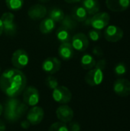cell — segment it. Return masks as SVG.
<instances>
[{"label": "cell", "instance_id": "13", "mask_svg": "<svg viewBox=\"0 0 130 131\" xmlns=\"http://www.w3.org/2000/svg\"><path fill=\"white\" fill-rule=\"evenodd\" d=\"M106 5L113 12H122L130 6V0H106Z\"/></svg>", "mask_w": 130, "mask_h": 131}, {"label": "cell", "instance_id": "30", "mask_svg": "<svg viewBox=\"0 0 130 131\" xmlns=\"http://www.w3.org/2000/svg\"><path fill=\"white\" fill-rule=\"evenodd\" d=\"M28 105L26 104H25L24 102L23 103H20L18 107H16V109L15 110L17 115L18 116L19 118L22 117L24 115H25V114H27L28 112Z\"/></svg>", "mask_w": 130, "mask_h": 131}, {"label": "cell", "instance_id": "38", "mask_svg": "<svg viewBox=\"0 0 130 131\" xmlns=\"http://www.w3.org/2000/svg\"><path fill=\"white\" fill-rule=\"evenodd\" d=\"M2 111H3V107H2V104L0 103V116H1V114H2Z\"/></svg>", "mask_w": 130, "mask_h": 131}, {"label": "cell", "instance_id": "39", "mask_svg": "<svg viewBox=\"0 0 130 131\" xmlns=\"http://www.w3.org/2000/svg\"><path fill=\"white\" fill-rule=\"evenodd\" d=\"M38 1H40L41 2H49L50 0H38Z\"/></svg>", "mask_w": 130, "mask_h": 131}, {"label": "cell", "instance_id": "8", "mask_svg": "<svg viewBox=\"0 0 130 131\" xmlns=\"http://www.w3.org/2000/svg\"><path fill=\"white\" fill-rule=\"evenodd\" d=\"M114 93L121 97L130 95V81L126 78H118L113 83Z\"/></svg>", "mask_w": 130, "mask_h": 131}, {"label": "cell", "instance_id": "24", "mask_svg": "<svg viewBox=\"0 0 130 131\" xmlns=\"http://www.w3.org/2000/svg\"><path fill=\"white\" fill-rule=\"evenodd\" d=\"M61 23L62 24L61 26L68 30H73L77 26V21L70 15H65Z\"/></svg>", "mask_w": 130, "mask_h": 131}, {"label": "cell", "instance_id": "2", "mask_svg": "<svg viewBox=\"0 0 130 131\" xmlns=\"http://www.w3.org/2000/svg\"><path fill=\"white\" fill-rule=\"evenodd\" d=\"M107 61L105 59H100L96 63L93 68L90 69L85 75L86 83L92 87L100 85L103 81V71L106 68Z\"/></svg>", "mask_w": 130, "mask_h": 131}, {"label": "cell", "instance_id": "20", "mask_svg": "<svg viewBox=\"0 0 130 131\" xmlns=\"http://www.w3.org/2000/svg\"><path fill=\"white\" fill-rule=\"evenodd\" d=\"M96 60L93 55L90 54H84L80 59V65L85 70H90L96 65Z\"/></svg>", "mask_w": 130, "mask_h": 131}, {"label": "cell", "instance_id": "1", "mask_svg": "<svg viewBox=\"0 0 130 131\" xmlns=\"http://www.w3.org/2000/svg\"><path fill=\"white\" fill-rule=\"evenodd\" d=\"M27 78L17 68L5 70L0 77V89L8 97H17L25 89Z\"/></svg>", "mask_w": 130, "mask_h": 131}, {"label": "cell", "instance_id": "15", "mask_svg": "<svg viewBox=\"0 0 130 131\" xmlns=\"http://www.w3.org/2000/svg\"><path fill=\"white\" fill-rule=\"evenodd\" d=\"M56 115L57 119L62 123H69L74 118V111L67 105H61L56 111Z\"/></svg>", "mask_w": 130, "mask_h": 131}, {"label": "cell", "instance_id": "36", "mask_svg": "<svg viewBox=\"0 0 130 131\" xmlns=\"http://www.w3.org/2000/svg\"><path fill=\"white\" fill-rule=\"evenodd\" d=\"M67 3H70V4H73V3H77V2H81L82 0H64Z\"/></svg>", "mask_w": 130, "mask_h": 131}, {"label": "cell", "instance_id": "10", "mask_svg": "<svg viewBox=\"0 0 130 131\" xmlns=\"http://www.w3.org/2000/svg\"><path fill=\"white\" fill-rule=\"evenodd\" d=\"M71 45L77 51H84L89 47V38L84 33H77L71 38Z\"/></svg>", "mask_w": 130, "mask_h": 131}, {"label": "cell", "instance_id": "33", "mask_svg": "<svg viewBox=\"0 0 130 131\" xmlns=\"http://www.w3.org/2000/svg\"><path fill=\"white\" fill-rule=\"evenodd\" d=\"M93 54L97 57H101L103 55V51L100 46H96L93 49Z\"/></svg>", "mask_w": 130, "mask_h": 131}, {"label": "cell", "instance_id": "29", "mask_svg": "<svg viewBox=\"0 0 130 131\" xmlns=\"http://www.w3.org/2000/svg\"><path fill=\"white\" fill-rule=\"evenodd\" d=\"M45 84L48 88L54 90L58 86V81H57V79L55 77L49 75L45 79Z\"/></svg>", "mask_w": 130, "mask_h": 131}, {"label": "cell", "instance_id": "37", "mask_svg": "<svg viewBox=\"0 0 130 131\" xmlns=\"http://www.w3.org/2000/svg\"><path fill=\"white\" fill-rule=\"evenodd\" d=\"M2 33H3V25H2V22L0 19V36Z\"/></svg>", "mask_w": 130, "mask_h": 131}, {"label": "cell", "instance_id": "16", "mask_svg": "<svg viewBox=\"0 0 130 131\" xmlns=\"http://www.w3.org/2000/svg\"><path fill=\"white\" fill-rule=\"evenodd\" d=\"M58 54L64 61L70 60L74 55V49L73 48L71 43H61L58 48Z\"/></svg>", "mask_w": 130, "mask_h": 131}, {"label": "cell", "instance_id": "18", "mask_svg": "<svg viewBox=\"0 0 130 131\" xmlns=\"http://www.w3.org/2000/svg\"><path fill=\"white\" fill-rule=\"evenodd\" d=\"M89 16L87 12L82 5L75 6L71 12V17L76 21L79 22H84L87 17Z\"/></svg>", "mask_w": 130, "mask_h": 131}, {"label": "cell", "instance_id": "31", "mask_svg": "<svg viewBox=\"0 0 130 131\" xmlns=\"http://www.w3.org/2000/svg\"><path fill=\"white\" fill-rule=\"evenodd\" d=\"M88 38H90L93 41H97L101 38V32L97 29H91L88 32Z\"/></svg>", "mask_w": 130, "mask_h": 131}, {"label": "cell", "instance_id": "32", "mask_svg": "<svg viewBox=\"0 0 130 131\" xmlns=\"http://www.w3.org/2000/svg\"><path fill=\"white\" fill-rule=\"evenodd\" d=\"M68 128L69 131H80V125L77 122H71Z\"/></svg>", "mask_w": 130, "mask_h": 131}, {"label": "cell", "instance_id": "11", "mask_svg": "<svg viewBox=\"0 0 130 131\" xmlns=\"http://www.w3.org/2000/svg\"><path fill=\"white\" fill-rule=\"evenodd\" d=\"M61 67V61L55 58V57H49L46 58L42 63V70L48 74H54L57 73Z\"/></svg>", "mask_w": 130, "mask_h": 131}, {"label": "cell", "instance_id": "22", "mask_svg": "<svg viewBox=\"0 0 130 131\" xmlns=\"http://www.w3.org/2000/svg\"><path fill=\"white\" fill-rule=\"evenodd\" d=\"M48 15L55 22H61V21L64 19V18L65 16L64 11L59 8H51L48 12Z\"/></svg>", "mask_w": 130, "mask_h": 131}, {"label": "cell", "instance_id": "12", "mask_svg": "<svg viewBox=\"0 0 130 131\" xmlns=\"http://www.w3.org/2000/svg\"><path fill=\"white\" fill-rule=\"evenodd\" d=\"M44 111L42 107L34 106L27 113V121L31 125L39 124L44 119Z\"/></svg>", "mask_w": 130, "mask_h": 131}, {"label": "cell", "instance_id": "14", "mask_svg": "<svg viewBox=\"0 0 130 131\" xmlns=\"http://www.w3.org/2000/svg\"><path fill=\"white\" fill-rule=\"evenodd\" d=\"M48 11L45 6L41 4H35L31 6L28 10V17L34 21L40 20L44 18L47 15Z\"/></svg>", "mask_w": 130, "mask_h": 131}, {"label": "cell", "instance_id": "26", "mask_svg": "<svg viewBox=\"0 0 130 131\" xmlns=\"http://www.w3.org/2000/svg\"><path fill=\"white\" fill-rule=\"evenodd\" d=\"M113 71H114V73H115V74L116 76L121 77V76H123V75H125L126 74L127 67L124 63L120 62L117 64H116V66L114 67Z\"/></svg>", "mask_w": 130, "mask_h": 131}, {"label": "cell", "instance_id": "4", "mask_svg": "<svg viewBox=\"0 0 130 131\" xmlns=\"http://www.w3.org/2000/svg\"><path fill=\"white\" fill-rule=\"evenodd\" d=\"M123 30L120 27L113 25H108L107 27H106L103 32L104 38L107 41L111 43H116L120 41L123 39Z\"/></svg>", "mask_w": 130, "mask_h": 131}, {"label": "cell", "instance_id": "3", "mask_svg": "<svg viewBox=\"0 0 130 131\" xmlns=\"http://www.w3.org/2000/svg\"><path fill=\"white\" fill-rule=\"evenodd\" d=\"M110 21V15L109 13L102 12H97L90 18V25L93 29L102 30L108 26Z\"/></svg>", "mask_w": 130, "mask_h": 131}, {"label": "cell", "instance_id": "34", "mask_svg": "<svg viewBox=\"0 0 130 131\" xmlns=\"http://www.w3.org/2000/svg\"><path fill=\"white\" fill-rule=\"evenodd\" d=\"M30 125H31V124H30L27 120L23 121H21V127L23 129H28V128H29Z\"/></svg>", "mask_w": 130, "mask_h": 131}, {"label": "cell", "instance_id": "28", "mask_svg": "<svg viewBox=\"0 0 130 131\" xmlns=\"http://www.w3.org/2000/svg\"><path fill=\"white\" fill-rule=\"evenodd\" d=\"M48 131H69V128L66 124L62 122H56L51 124Z\"/></svg>", "mask_w": 130, "mask_h": 131}, {"label": "cell", "instance_id": "35", "mask_svg": "<svg viewBox=\"0 0 130 131\" xmlns=\"http://www.w3.org/2000/svg\"><path fill=\"white\" fill-rule=\"evenodd\" d=\"M5 124L0 121V131H5Z\"/></svg>", "mask_w": 130, "mask_h": 131}, {"label": "cell", "instance_id": "40", "mask_svg": "<svg viewBox=\"0 0 130 131\" xmlns=\"http://www.w3.org/2000/svg\"><path fill=\"white\" fill-rule=\"evenodd\" d=\"M0 72H1V67H0Z\"/></svg>", "mask_w": 130, "mask_h": 131}, {"label": "cell", "instance_id": "21", "mask_svg": "<svg viewBox=\"0 0 130 131\" xmlns=\"http://www.w3.org/2000/svg\"><path fill=\"white\" fill-rule=\"evenodd\" d=\"M56 37L61 43H67L70 42L71 41V37L69 30L63 26H61L56 31Z\"/></svg>", "mask_w": 130, "mask_h": 131}, {"label": "cell", "instance_id": "23", "mask_svg": "<svg viewBox=\"0 0 130 131\" xmlns=\"http://www.w3.org/2000/svg\"><path fill=\"white\" fill-rule=\"evenodd\" d=\"M7 8L11 11H18L24 5V0H5Z\"/></svg>", "mask_w": 130, "mask_h": 131}, {"label": "cell", "instance_id": "5", "mask_svg": "<svg viewBox=\"0 0 130 131\" xmlns=\"http://www.w3.org/2000/svg\"><path fill=\"white\" fill-rule=\"evenodd\" d=\"M11 64L17 69L25 68L29 62V56L24 49H17L11 56Z\"/></svg>", "mask_w": 130, "mask_h": 131}, {"label": "cell", "instance_id": "9", "mask_svg": "<svg viewBox=\"0 0 130 131\" xmlns=\"http://www.w3.org/2000/svg\"><path fill=\"white\" fill-rule=\"evenodd\" d=\"M39 92L38 89L33 86L26 88L23 91V102L28 106H36L39 102Z\"/></svg>", "mask_w": 130, "mask_h": 131}, {"label": "cell", "instance_id": "6", "mask_svg": "<svg viewBox=\"0 0 130 131\" xmlns=\"http://www.w3.org/2000/svg\"><path fill=\"white\" fill-rule=\"evenodd\" d=\"M0 19L3 25V32L7 35H14L16 32L14 14L11 12H5L2 14Z\"/></svg>", "mask_w": 130, "mask_h": 131}, {"label": "cell", "instance_id": "7", "mask_svg": "<svg viewBox=\"0 0 130 131\" xmlns=\"http://www.w3.org/2000/svg\"><path fill=\"white\" fill-rule=\"evenodd\" d=\"M53 99L61 104L69 103L72 98V94L70 91L65 86H57L53 90L52 93Z\"/></svg>", "mask_w": 130, "mask_h": 131}, {"label": "cell", "instance_id": "25", "mask_svg": "<svg viewBox=\"0 0 130 131\" xmlns=\"http://www.w3.org/2000/svg\"><path fill=\"white\" fill-rule=\"evenodd\" d=\"M4 117L10 123H15L19 119L15 110H11L8 108H5L4 110Z\"/></svg>", "mask_w": 130, "mask_h": 131}, {"label": "cell", "instance_id": "27", "mask_svg": "<svg viewBox=\"0 0 130 131\" xmlns=\"http://www.w3.org/2000/svg\"><path fill=\"white\" fill-rule=\"evenodd\" d=\"M21 103L20 100L17 97H9L5 102V108L11 109V110H15L18 105Z\"/></svg>", "mask_w": 130, "mask_h": 131}, {"label": "cell", "instance_id": "17", "mask_svg": "<svg viewBox=\"0 0 130 131\" xmlns=\"http://www.w3.org/2000/svg\"><path fill=\"white\" fill-rule=\"evenodd\" d=\"M81 3L89 15H95L100 9V4L98 0H82Z\"/></svg>", "mask_w": 130, "mask_h": 131}, {"label": "cell", "instance_id": "19", "mask_svg": "<svg viewBox=\"0 0 130 131\" xmlns=\"http://www.w3.org/2000/svg\"><path fill=\"white\" fill-rule=\"evenodd\" d=\"M55 28V21L52 20L50 17L44 18L40 25H39V30L42 34L48 35L51 33Z\"/></svg>", "mask_w": 130, "mask_h": 131}]
</instances>
